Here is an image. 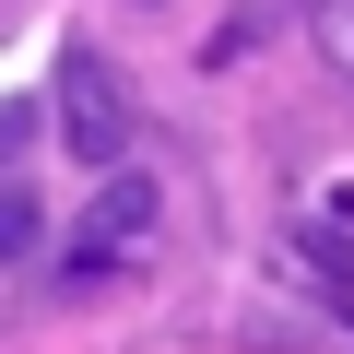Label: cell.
Listing matches in <instances>:
<instances>
[{
    "mask_svg": "<svg viewBox=\"0 0 354 354\" xmlns=\"http://www.w3.org/2000/svg\"><path fill=\"white\" fill-rule=\"evenodd\" d=\"M48 106H59V153L71 165H118L130 153V83L95 59V48H59V71H48Z\"/></svg>",
    "mask_w": 354,
    "mask_h": 354,
    "instance_id": "obj_1",
    "label": "cell"
},
{
    "mask_svg": "<svg viewBox=\"0 0 354 354\" xmlns=\"http://www.w3.org/2000/svg\"><path fill=\"white\" fill-rule=\"evenodd\" d=\"M153 213H165V189L118 153V165H106V189H95V213H83V225H71V248H59V283H106V272L153 236Z\"/></svg>",
    "mask_w": 354,
    "mask_h": 354,
    "instance_id": "obj_2",
    "label": "cell"
},
{
    "mask_svg": "<svg viewBox=\"0 0 354 354\" xmlns=\"http://www.w3.org/2000/svg\"><path fill=\"white\" fill-rule=\"evenodd\" d=\"M307 48H319V71L354 95V0H307Z\"/></svg>",
    "mask_w": 354,
    "mask_h": 354,
    "instance_id": "obj_3",
    "label": "cell"
},
{
    "mask_svg": "<svg viewBox=\"0 0 354 354\" xmlns=\"http://www.w3.org/2000/svg\"><path fill=\"white\" fill-rule=\"evenodd\" d=\"M48 248V213H36V189H12L0 177V260H36Z\"/></svg>",
    "mask_w": 354,
    "mask_h": 354,
    "instance_id": "obj_4",
    "label": "cell"
}]
</instances>
